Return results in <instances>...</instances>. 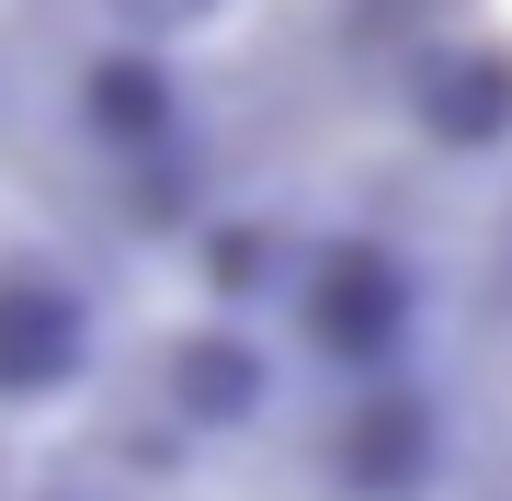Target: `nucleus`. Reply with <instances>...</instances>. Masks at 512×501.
I'll list each match as a JSON object with an SVG mask.
<instances>
[{
    "label": "nucleus",
    "mask_w": 512,
    "mask_h": 501,
    "mask_svg": "<svg viewBox=\"0 0 512 501\" xmlns=\"http://www.w3.org/2000/svg\"><path fill=\"white\" fill-rule=\"evenodd\" d=\"M433 467H444V422H433V399L399 388V376H376V388L353 399L342 445H330V479H342L353 501H421V490H433Z\"/></svg>",
    "instance_id": "obj_1"
},
{
    "label": "nucleus",
    "mask_w": 512,
    "mask_h": 501,
    "mask_svg": "<svg viewBox=\"0 0 512 501\" xmlns=\"http://www.w3.org/2000/svg\"><path fill=\"white\" fill-rule=\"evenodd\" d=\"M80 353H92V308H80V285L12 262V274H0V399H57V388L80 376Z\"/></svg>",
    "instance_id": "obj_2"
},
{
    "label": "nucleus",
    "mask_w": 512,
    "mask_h": 501,
    "mask_svg": "<svg viewBox=\"0 0 512 501\" xmlns=\"http://www.w3.org/2000/svg\"><path fill=\"white\" fill-rule=\"evenodd\" d=\"M399 331H410V285L387 274L376 251H330L308 274V342L330 353V365L376 376L387 353H399Z\"/></svg>",
    "instance_id": "obj_3"
},
{
    "label": "nucleus",
    "mask_w": 512,
    "mask_h": 501,
    "mask_svg": "<svg viewBox=\"0 0 512 501\" xmlns=\"http://www.w3.org/2000/svg\"><path fill=\"white\" fill-rule=\"evenodd\" d=\"M171 376H183V410H194V422H251V410H262V353L251 342H183Z\"/></svg>",
    "instance_id": "obj_4"
},
{
    "label": "nucleus",
    "mask_w": 512,
    "mask_h": 501,
    "mask_svg": "<svg viewBox=\"0 0 512 501\" xmlns=\"http://www.w3.org/2000/svg\"><path fill=\"white\" fill-rule=\"evenodd\" d=\"M57 501H69V490H57Z\"/></svg>",
    "instance_id": "obj_5"
}]
</instances>
